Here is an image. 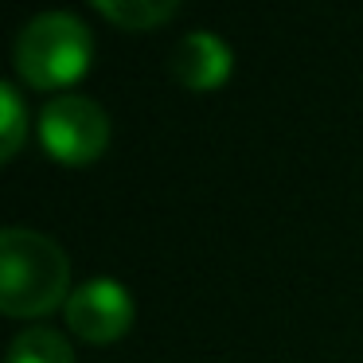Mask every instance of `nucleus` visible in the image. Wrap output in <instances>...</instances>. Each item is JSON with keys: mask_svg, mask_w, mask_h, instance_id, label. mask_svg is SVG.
I'll return each instance as SVG.
<instances>
[{"mask_svg": "<svg viewBox=\"0 0 363 363\" xmlns=\"http://www.w3.org/2000/svg\"><path fill=\"white\" fill-rule=\"evenodd\" d=\"M9 363H74V352L59 332L51 328H28L12 340Z\"/></svg>", "mask_w": 363, "mask_h": 363, "instance_id": "0eeeda50", "label": "nucleus"}, {"mask_svg": "<svg viewBox=\"0 0 363 363\" xmlns=\"http://www.w3.org/2000/svg\"><path fill=\"white\" fill-rule=\"evenodd\" d=\"M67 324L86 344H113L133 324V297L113 277H90L67 297Z\"/></svg>", "mask_w": 363, "mask_h": 363, "instance_id": "20e7f679", "label": "nucleus"}, {"mask_svg": "<svg viewBox=\"0 0 363 363\" xmlns=\"http://www.w3.org/2000/svg\"><path fill=\"white\" fill-rule=\"evenodd\" d=\"M98 12L125 32H149L180 12L176 0H98Z\"/></svg>", "mask_w": 363, "mask_h": 363, "instance_id": "423d86ee", "label": "nucleus"}, {"mask_svg": "<svg viewBox=\"0 0 363 363\" xmlns=\"http://www.w3.org/2000/svg\"><path fill=\"white\" fill-rule=\"evenodd\" d=\"M40 141L59 164H94L110 145V118L94 98H51L40 113Z\"/></svg>", "mask_w": 363, "mask_h": 363, "instance_id": "7ed1b4c3", "label": "nucleus"}, {"mask_svg": "<svg viewBox=\"0 0 363 363\" xmlns=\"http://www.w3.org/2000/svg\"><path fill=\"white\" fill-rule=\"evenodd\" d=\"M94 55L86 24L71 12H43L20 32L16 71L35 90H63L79 82Z\"/></svg>", "mask_w": 363, "mask_h": 363, "instance_id": "f03ea898", "label": "nucleus"}, {"mask_svg": "<svg viewBox=\"0 0 363 363\" xmlns=\"http://www.w3.org/2000/svg\"><path fill=\"white\" fill-rule=\"evenodd\" d=\"M71 262L40 230H0V308L9 316H48L63 305Z\"/></svg>", "mask_w": 363, "mask_h": 363, "instance_id": "f257e3e1", "label": "nucleus"}, {"mask_svg": "<svg viewBox=\"0 0 363 363\" xmlns=\"http://www.w3.org/2000/svg\"><path fill=\"white\" fill-rule=\"evenodd\" d=\"M230 48L215 32H188L172 51V74L188 90H215L230 79Z\"/></svg>", "mask_w": 363, "mask_h": 363, "instance_id": "39448f33", "label": "nucleus"}, {"mask_svg": "<svg viewBox=\"0 0 363 363\" xmlns=\"http://www.w3.org/2000/svg\"><path fill=\"white\" fill-rule=\"evenodd\" d=\"M28 137V113L12 82H0V160H12Z\"/></svg>", "mask_w": 363, "mask_h": 363, "instance_id": "6e6552de", "label": "nucleus"}]
</instances>
